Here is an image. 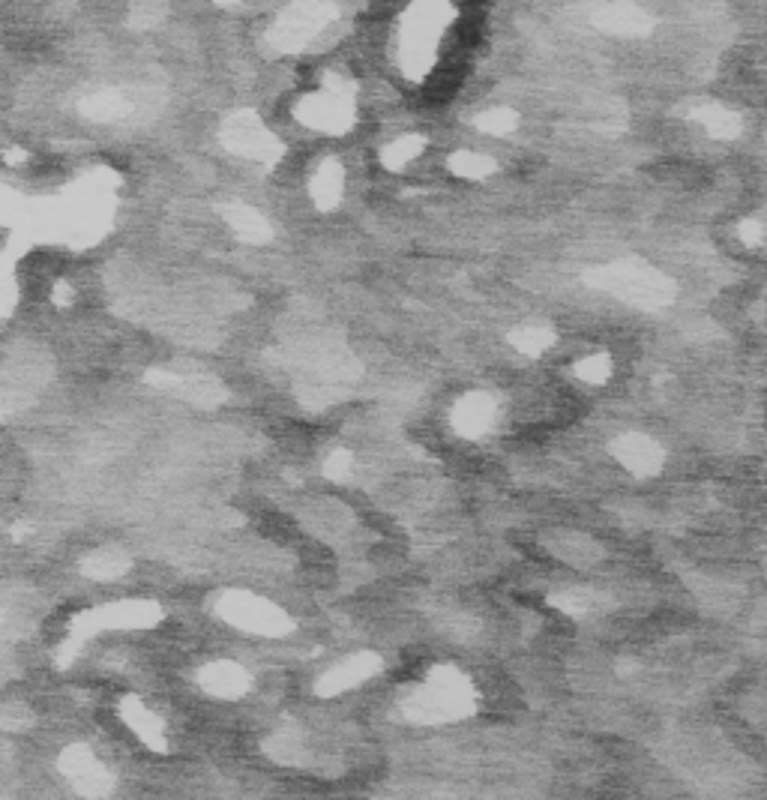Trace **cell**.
<instances>
[{"mask_svg": "<svg viewBox=\"0 0 767 800\" xmlns=\"http://www.w3.org/2000/svg\"><path fill=\"white\" fill-rule=\"evenodd\" d=\"M741 237H744V246L759 249V246L765 243V228H762V222H759V219H744V225H741Z\"/></svg>", "mask_w": 767, "mask_h": 800, "instance_id": "26", "label": "cell"}, {"mask_svg": "<svg viewBox=\"0 0 767 800\" xmlns=\"http://www.w3.org/2000/svg\"><path fill=\"white\" fill-rule=\"evenodd\" d=\"M219 6H231V3H240V0H216Z\"/></svg>", "mask_w": 767, "mask_h": 800, "instance_id": "27", "label": "cell"}, {"mask_svg": "<svg viewBox=\"0 0 767 800\" xmlns=\"http://www.w3.org/2000/svg\"><path fill=\"white\" fill-rule=\"evenodd\" d=\"M573 375L585 384H606L609 375H612V357L609 354H594V357H585L573 366Z\"/></svg>", "mask_w": 767, "mask_h": 800, "instance_id": "21", "label": "cell"}, {"mask_svg": "<svg viewBox=\"0 0 767 800\" xmlns=\"http://www.w3.org/2000/svg\"><path fill=\"white\" fill-rule=\"evenodd\" d=\"M129 567V558H123V555H117V552H105V555H93V561H90V573L93 576H99V579H114V576H120L123 570Z\"/></svg>", "mask_w": 767, "mask_h": 800, "instance_id": "24", "label": "cell"}, {"mask_svg": "<svg viewBox=\"0 0 767 800\" xmlns=\"http://www.w3.org/2000/svg\"><path fill=\"white\" fill-rule=\"evenodd\" d=\"M351 468H354V456L348 453V450H336L327 462H324V474H327V480H345L348 474H351Z\"/></svg>", "mask_w": 767, "mask_h": 800, "instance_id": "25", "label": "cell"}, {"mask_svg": "<svg viewBox=\"0 0 767 800\" xmlns=\"http://www.w3.org/2000/svg\"><path fill=\"white\" fill-rule=\"evenodd\" d=\"M693 117L714 135V138H735L741 132V117L732 114L723 105H705L699 111H693Z\"/></svg>", "mask_w": 767, "mask_h": 800, "instance_id": "17", "label": "cell"}, {"mask_svg": "<svg viewBox=\"0 0 767 800\" xmlns=\"http://www.w3.org/2000/svg\"><path fill=\"white\" fill-rule=\"evenodd\" d=\"M120 717L126 720V726L156 753H165V732H162V723L138 702V699H123L120 705Z\"/></svg>", "mask_w": 767, "mask_h": 800, "instance_id": "15", "label": "cell"}, {"mask_svg": "<svg viewBox=\"0 0 767 800\" xmlns=\"http://www.w3.org/2000/svg\"><path fill=\"white\" fill-rule=\"evenodd\" d=\"M300 120L306 126L342 132L351 126V108H348V99H342V96H318L300 108Z\"/></svg>", "mask_w": 767, "mask_h": 800, "instance_id": "12", "label": "cell"}, {"mask_svg": "<svg viewBox=\"0 0 767 800\" xmlns=\"http://www.w3.org/2000/svg\"><path fill=\"white\" fill-rule=\"evenodd\" d=\"M552 606H558V609H564V612L582 618V615H588V612H597L600 597L591 594V591H567V594L552 597Z\"/></svg>", "mask_w": 767, "mask_h": 800, "instance_id": "22", "label": "cell"}, {"mask_svg": "<svg viewBox=\"0 0 767 800\" xmlns=\"http://www.w3.org/2000/svg\"><path fill=\"white\" fill-rule=\"evenodd\" d=\"M66 774L72 777V783L84 792V795H105L111 792V777L108 771L81 747H75L66 756Z\"/></svg>", "mask_w": 767, "mask_h": 800, "instance_id": "13", "label": "cell"}, {"mask_svg": "<svg viewBox=\"0 0 767 800\" xmlns=\"http://www.w3.org/2000/svg\"><path fill=\"white\" fill-rule=\"evenodd\" d=\"M585 282L597 291H606L636 309H663L675 300L678 285L657 267L639 258L612 261L603 267H591Z\"/></svg>", "mask_w": 767, "mask_h": 800, "instance_id": "2", "label": "cell"}, {"mask_svg": "<svg viewBox=\"0 0 767 800\" xmlns=\"http://www.w3.org/2000/svg\"><path fill=\"white\" fill-rule=\"evenodd\" d=\"M507 342L525 357H540L555 345V333L549 327H519L507 336Z\"/></svg>", "mask_w": 767, "mask_h": 800, "instance_id": "18", "label": "cell"}, {"mask_svg": "<svg viewBox=\"0 0 767 800\" xmlns=\"http://www.w3.org/2000/svg\"><path fill=\"white\" fill-rule=\"evenodd\" d=\"M402 711L417 726L456 723L477 711V693L459 669L438 666L429 672L426 684L402 702Z\"/></svg>", "mask_w": 767, "mask_h": 800, "instance_id": "1", "label": "cell"}, {"mask_svg": "<svg viewBox=\"0 0 767 800\" xmlns=\"http://www.w3.org/2000/svg\"><path fill=\"white\" fill-rule=\"evenodd\" d=\"M213 609L225 624L246 630V633H255V636H267V639H279V636L291 633V627H294V621L279 606H273L270 600H261L249 591H225Z\"/></svg>", "mask_w": 767, "mask_h": 800, "instance_id": "3", "label": "cell"}, {"mask_svg": "<svg viewBox=\"0 0 767 800\" xmlns=\"http://www.w3.org/2000/svg\"><path fill=\"white\" fill-rule=\"evenodd\" d=\"M147 381L156 384L159 390L183 399V402L198 405V408H216L228 396L225 387L216 378H210V375H177V372H159L156 369V372L147 375Z\"/></svg>", "mask_w": 767, "mask_h": 800, "instance_id": "6", "label": "cell"}, {"mask_svg": "<svg viewBox=\"0 0 767 800\" xmlns=\"http://www.w3.org/2000/svg\"><path fill=\"white\" fill-rule=\"evenodd\" d=\"M222 219H225L228 228H231L240 240H246V243H267V240L273 237L270 222H267L258 210H252V207H246V204H225V207H222Z\"/></svg>", "mask_w": 767, "mask_h": 800, "instance_id": "14", "label": "cell"}, {"mask_svg": "<svg viewBox=\"0 0 767 800\" xmlns=\"http://www.w3.org/2000/svg\"><path fill=\"white\" fill-rule=\"evenodd\" d=\"M612 456L633 474V477H654L663 471L666 465V453L663 447L642 435V432H627V435H618L612 441Z\"/></svg>", "mask_w": 767, "mask_h": 800, "instance_id": "7", "label": "cell"}, {"mask_svg": "<svg viewBox=\"0 0 767 800\" xmlns=\"http://www.w3.org/2000/svg\"><path fill=\"white\" fill-rule=\"evenodd\" d=\"M336 18V6L324 3V0H297L282 21L273 30V45L279 51H297L303 48L327 21Z\"/></svg>", "mask_w": 767, "mask_h": 800, "instance_id": "4", "label": "cell"}, {"mask_svg": "<svg viewBox=\"0 0 767 800\" xmlns=\"http://www.w3.org/2000/svg\"><path fill=\"white\" fill-rule=\"evenodd\" d=\"M198 684L213 699H240V696L249 693L252 678H249V672L240 663L216 660V663H210V666H204L198 672Z\"/></svg>", "mask_w": 767, "mask_h": 800, "instance_id": "9", "label": "cell"}, {"mask_svg": "<svg viewBox=\"0 0 767 800\" xmlns=\"http://www.w3.org/2000/svg\"><path fill=\"white\" fill-rule=\"evenodd\" d=\"M594 24L618 36H642L654 27V18L633 3H606L594 12Z\"/></svg>", "mask_w": 767, "mask_h": 800, "instance_id": "11", "label": "cell"}, {"mask_svg": "<svg viewBox=\"0 0 767 800\" xmlns=\"http://www.w3.org/2000/svg\"><path fill=\"white\" fill-rule=\"evenodd\" d=\"M378 669H381L378 654H354V657H348L345 663L333 666V669L315 684V693H318L321 699L342 696V693H348V690L366 684Z\"/></svg>", "mask_w": 767, "mask_h": 800, "instance_id": "8", "label": "cell"}, {"mask_svg": "<svg viewBox=\"0 0 767 800\" xmlns=\"http://www.w3.org/2000/svg\"><path fill=\"white\" fill-rule=\"evenodd\" d=\"M519 123L516 111L510 108H492V111H483L477 117V129L480 132H489V135H504V132H513Z\"/></svg>", "mask_w": 767, "mask_h": 800, "instance_id": "23", "label": "cell"}, {"mask_svg": "<svg viewBox=\"0 0 767 800\" xmlns=\"http://www.w3.org/2000/svg\"><path fill=\"white\" fill-rule=\"evenodd\" d=\"M222 144L228 150L249 156V159H258V162H276L282 156L279 141L261 126V120L252 111H240L222 126Z\"/></svg>", "mask_w": 767, "mask_h": 800, "instance_id": "5", "label": "cell"}, {"mask_svg": "<svg viewBox=\"0 0 767 800\" xmlns=\"http://www.w3.org/2000/svg\"><path fill=\"white\" fill-rule=\"evenodd\" d=\"M423 138H417V135H408V138H399V141H393L390 147H384V153H381V162L390 168V171H399V168H405L420 150H423Z\"/></svg>", "mask_w": 767, "mask_h": 800, "instance_id": "20", "label": "cell"}, {"mask_svg": "<svg viewBox=\"0 0 767 800\" xmlns=\"http://www.w3.org/2000/svg\"><path fill=\"white\" fill-rule=\"evenodd\" d=\"M450 171L459 174V177H468V180H480V177H489L495 171V162L483 153H471V150H459L450 156Z\"/></svg>", "mask_w": 767, "mask_h": 800, "instance_id": "19", "label": "cell"}, {"mask_svg": "<svg viewBox=\"0 0 767 800\" xmlns=\"http://www.w3.org/2000/svg\"><path fill=\"white\" fill-rule=\"evenodd\" d=\"M453 429L462 438H480L495 423V402L486 393H468L453 405Z\"/></svg>", "mask_w": 767, "mask_h": 800, "instance_id": "10", "label": "cell"}, {"mask_svg": "<svg viewBox=\"0 0 767 800\" xmlns=\"http://www.w3.org/2000/svg\"><path fill=\"white\" fill-rule=\"evenodd\" d=\"M342 183H345V177H342V165L336 162V159H327L321 168H318V174L312 177V201H315V207L318 210H333L336 204H339V198H342Z\"/></svg>", "mask_w": 767, "mask_h": 800, "instance_id": "16", "label": "cell"}]
</instances>
